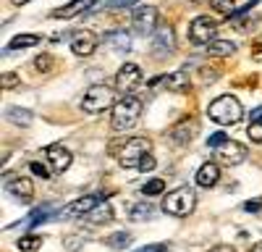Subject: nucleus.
<instances>
[{"label": "nucleus", "mask_w": 262, "mask_h": 252, "mask_svg": "<svg viewBox=\"0 0 262 252\" xmlns=\"http://www.w3.org/2000/svg\"><path fill=\"white\" fill-rule=\"evenodd\" d=\"M142 116V100L134 95H123L116 105H113V113H111V129L113 132H126L131 129Z\"/></svg>", "instance_id": "nucleus-1"}, {"label": "nucleus", "mask_w": 262, "mask_h": 252, "mask_svg": "<svg viewBox=\"0 0 262 252\" xmlns=\"http://www.w3.org/2000/svg\"><path fill=\"white\" fill-rule=\"evenodd\" d=\"M207 116L221 126H233L244 118V108L233 95H221L207 105Z\"/></svg>", "instance_id": "nucleus-2"}, {"label": "nucleus", "mask_w": 262, "mask_h": 252, "mask_svg": "<svg viewBox=\"0 0 262 252\" xmlns=\"http://www.w3.org/2000/svg\"><path fill=\"white\" fill-rule=\"evenodd\" d=\"M194 205H196V195L191 186H179L163 197V210L170 216H176V218H186L194 210Z\"/></svg>", "instance_id": "nucleus-3"}, {"label": "nucleus", "mask_w": 262, "mask_h": 252, "mask_svg": "<svg viewBox=\"0 0 262 252\" xmlns=\"http://www.w3.org/2000/svg\"><path fill=\"white\" fill-rule=\"evenodd\" d=\"M113 105H116V87H107V84H92L81 100L84 113H102L105 108H113Z\"/></svg>", "instance_id": "nucleus-4"}, {"label": "nucleus", "mask_w": 262, "mask_h": 252, "mask_svg": "<svg viewBox=\"0 0 262 252\" xmlns=\"http://www.w3.org/2000/svg\"><path fill=\"white\" fill-rule=\"evenodd\" d=\"M152 150V142L147 137H131L121 144V150H116V158L123 168H139L142 158Z\"/></svg>", "instance_id": "nucleus-5"}, {"label": "nucleus", "mask_w": 262, "mask_h": 252, "mask_svg": "<svg viewBox=\"0 0 262 252\" xmlns=\"http://www.w3.org/2000/svg\"><path fill=\"white\" fill-rule=\"evenodd\" d=\"M215 32H217V21L215 18L196 16L189 24V42H194V45H207V42L215 39Z\"/></svg>", "instance_id": "nucleus-6"}, {"label": "nucleus", "mask_w": 262, "mask_h": 252, "mask_svg": "<svg viewBox=\"0 0 262 252\" xmlns=\"http://www.w3.org/2000/svg\"><path fill=\"white\" fill-rule=\"evenodd\" d=\"M142 84V69L139 63H123L116 74V90H121L123 95H131Z\"/></svg>", "instance_id": "nucleus-7"}, {"label": "nucleus", "mask_w": 262, "mask_h": 252, "mask_svg": "<svg viewBox=\"0 0 262 252\" xmlns=\"http://www.w3.org/2000/svg\"><path fill=\"white\" fill-rule=\"evenodd\" d=\"M131 24H134V32L137 34H152L158 29V8L155 6H142L134 11V18H131Z\"/></svg>", "instance_id": "nucleus-8"}, {"label": "nucleus", "mask_w": 262, "mask_h": 252, "mask_svg": "<svg viewBox=\"0 0 262 252\" xmlns=\"http://www.w3.org/2000/svg\"><path fill=\"white\" fill-rule=\"evenodd\" d=\"M97 34L90 32V29H79L71 34V53L79 55V58H90L95 50H97Z\"/></svg>", "instance_id": "nucleus-9"}, {"label": "nucleus", "mask_w": 262, "mask_h": 252, "mask_svg": "<svg viewBox=\"0 0 262 252\" xmlns=\"http://www.w3.org/2000/svg\"><path fill=\"white\" fill-rule=\"evenodd\" d=\"M105 200V195H84V197H79V200H74V202H69L63 207V216L66 218H84L86 213H92V210L100 205Z\"/></svg>", "instance_id": "nucleus-10"}, {"label": "nucleus", "mask_w": 262, "mask_h": 252, "mask_svg": "<svg viewBox=\"0 0 262 252\" xmlns=\"http://www.w3.org/2000/svg\"><path fill=\"white\" fill-rule=\"evenodd\" d=\"M176 48V37L168 24H158V29L152 32V53L155 55H170Z\"/></svg>", "instance_id": "nucleus-11"}, {"label": "nucleus", "mask_w": 262, "mask_h": 252, "mask_svg": "<svg viewBox=\"0 0 262 252\" xmlns=\"http://www.w3.org/2000/svg\"><path fill=\"white\" fill-rule=\"evenodd\" d=\"M6 192L16 200V202H32L34 200V184H32V179H27V176H16V179H8L6 181Z\"/></svg>", "instance_id": "nucleus-12"}, {"label": "nucleus", "mask_w": 262, "mask_h": 252, "mask_svg": "<svg viewBox=\"0 0 262 252\" xmlns=\"http://www.w3.org/2000/svg\"><path fill=\"white\" fill-rule=\"evenodd\" d=\"M45 155H48V160H50V165H53V171H58V174L69 171L71 160H74L71 150H69L66 144H50L48 150H45Z\"/></svg>", "instance_id": "nucleus-13"}, {"label": "nucleus", "mask_w": 262, "mask_h": 252, "mask_svg": "<svg viewBox=\"0 0 262 252\" xmlns=\"http://www.w3.org/2000/svg\"><path fill=\"white\" fill-rule=\"evenodd\" d=\"M215 153H217V158H221V163H226V165H238V163L247 160V147L238 144V142H231V139Z\"/></svg>", "instance_id": "nucleus-14"}, {"label": "nucleus", "mask_w": 262, "mask_h": 252, "mask_svg": "<svg viewBox=\"0 0 262 252\" xmlns=\"http://www.w3.org/2000/svg\"><path fill=\"white\" fill-rule=\"evenodd\" d=\"M194 137H196V121H194V118H184V121H179V123L170 129V139L176 142L179 147H181V144H189Z\"/></svg>", "instance_id": "nucleus-15"}, {"label": "nucleus", "mask_w": 262, "mask_h": 252, "mask_svg": "<svg viewBox=\"0 0 262 252\" xmlns=\"http://www.w3.org/2000/svg\"><path fill=\"white\" fill-rule=\"evenodd\" d=\"M92 3H95V0H71V3L55 8V11H53V18H74V16H79V13H84V11H90Z\"/></svg>", "instance_id": "nucleus-16"}, {"label": "nucleus", "mask_w": 262, "mask_h": 252, "mask_svg": "<svg viewBox=\"0 0 262 252\" xmlns=\"http://www.w3.org/2000/svg\"><path fill=\"white\" fill-rule=\"evenodd\" d=\"M217 181H221V168H217V163L207 160L200 165V171H196V184L200 186H215Z\"/></svg>", "instance_id": "nucleus-17"}, {"label": "nucleus", "mask_w": 262, "mask_h": 252, "mask_svg": "<svg viewBox=\"0 0 262 252\" xmlns=\"http://www.w3.org/2000/svg\"><path fill=\"white\" fill-rule=\"evenodd\" d=\"M105 42H107V45H113L116 50H121V53H128V50H131V34H128L126 29L107 32V34H105Z\"/></svg>", "instance_id": "nucleus-18"}, {"label": "nucleus", "mask_w": 262, "mask_h": 252, "mask_svg": "<svg viewBox=\"0 0 262 252\" xmlns=\"http://www.w3.org/2000/svg\"><path fill=\"white\" fill-rule=\"evenodd\" d=\"M207 55H215V58H226V55H233L236 53V45L231 39H212L205 45Z\"/></svg>", "instance_id": "nucleus-19"}, {"label": "nucleus", "mask_w": 262, "mask_h": 252, "mask_svg": "<svg viewBox=\"0 0 262 252\" xmlns=\"http://www.w3.org/2000/svg\"><path fill=\"white\" fill-rule=\"evenodd\" d=\"M163 84L168 90H173V92H184V90H189V74L181 69V71H173V74H168V76H163Z\"/></svg>", "instance_id": "nucleus-20"}, {"label": "nucleus", "mask_w": 262, "mask_h": 252, "mask_svg": "<svg viewBox=\"0 0 262 252\" xmlns=\"http://www.w3.org/2000/svg\"><path fill=\"white\" fill-rule=\"evenodd\" d=\"M6 118L11 121V123H16V126H29L32 123V111L29 108H18V105H8L6 108Z\"/></svg>", "instance_id": "nucleus-21"}, {"label": "nucleus", "mask_w": 262, "mask_h": 252, "mask_svg": "<svg viewBox=\"0 0 262 252\" xmlns=\"http://www.w3.org/2000/svg\"><path fill=\"white\" fill-rule=\"evenodd\" d=\"M84 221L86 223H107V221H113V207L111 205H105V202H100L95 210H92V213H86L84 216Z\"/></svg>", "instance_id": "nucleus-22"}, {"label": "nucleus", "mask_w": 262, "mask_h": 252, "mask_svg": "<svg viewBox=\"0 0 262 252\" xmlns=\"http://www.w3.org/2000/svg\"><path fill=\"white\" fill-rule=\"evenodd\" d=\"M247 134H249V139H252V142H262V105H259V108H254V111H252V116H249V129H247Z\"/></svg>", "instance_id": "nucleus-23"}, {"label": "nucleus", "mask_w": 262, "mask_h": 252, "mask_svg": "<svg viewBox=\"0 0 262 252\" xmlns=\"http://www.w3.org/2000/svg\"><path fill=\"white\" fill-rule=\"evenodd\" d=\"M34 45H42L39 34H18L8 42V50H24V48H34Z\"/></svg>", "instance_id": "nucleus-24"}, {"label": "nucleus", "mask_w": 262, "mask_h": 252, "mask_svg": "<svg viewBox=\"0 0 262 252\" xmlns=\"http://www.w3.org/2000/svg\"><path fill=\"white\" fill-rule=\"evenodd\" d=\"M152 213H155V210H152L147 202H137V205H131L128 218H131V221H137V223H142V221H149Z\"/></svg>", "instance_id": "nucleus-25"}, {"label": "nucleus", "mask_w": 262, "mask_h": 252, "mask_svg": "<svg viewBox=\"0 0 262 252\" xmlns=\"http://www.w3.org/2000/svg\"><path fill=\"white\" fill-rule=\"evenodd\" d=\"M39 247H42V237L39 234H24V237L18 239V249L21 252H34Z\"/></svg>", "instance_id": "nucleus-26"}, {"label": "nucleus", "mask_w": 262, "mask_h": 252, "mask_svg": "<svg viewBox=\"0 0 262 252\" xmlns=\"http://www.w3.org/2000/svg\"><path fill=\"white\" fill-rule=\"evenodd\" d=\"M165 192V181L163 179H149L144 186H142V195L144 197H158V195H163Z\"/></svg>", "instance_id": "nucleus-27"}, {"label": "nucleus", "mask_w": 262, "mask_h": 252, "mask_svg": "<svg viewBox=\"0 0 262 252\" xmlns=\"http://www.w3.org/2000/svg\"><path fill=\"white\" fill-rule=\"evenodd\" d=\"M210 6L217 11V13H233L236 11V0H210Z\"/></svg>", "instance_id": "nucleus-28"}, {"label": "nucleus", "mask_w": 262, "mask_h": 252, "mask_svg": "<svg viewBox=\"0 0 262 252\" xmlns=\"http://www.w3.org/2000/svg\"><path fill=\"white\" fill-rule=\"evenodd\" d=\"M105 242L111 244V247H116V249H121V247H128V244H131V234H123V231H118V234L107 237Z\"/></svg>", "instance_id": "nucleus-29"}, {"label": "nucleus", "mask_w": 262, "mask_h": 252, "mask_svg": "<svg viewBox=\"0 0 262 252\" xmlns=\"http://www.w3.org/2000/svg\"><path fill=\"white\" fill-rule=\"evenodd\" d=\"M226 142H228V134H226V132H215V134L207 139V147H210V150H221Z\"/></svg>", "instance_id": "nucleus-30"}, {"label": "nucleus", "mask_w": 262, "mask_h": 252, "mask_svg": "<svg viewBox=\"0 0 262 252\" xmlns=\"http://www.w3.org/2000/svg\"><path fill=\"white\" fill-rule=\"evenodd\" d=\"M48 218H50V205H42V207L34 210V216L29 218V226H37L39 221H48Z\"/></svg>", "instance_id": "nucleus-31"}, {"label": "nucleus", "mask_w": 262, "mask_h": 252, "mask_svg": "<svg viewBox=\"0 0 262 252\" xmlns=\"http://www.w3.org/2000/svg\"><path fill=\"white\" fill-rule=\"evenodd\" d=\"M18 84H21L18 74H3V76H0V87H3V90H16Z\"/></svg>", "instance_id": "nucleus-32"}, {"label": "nucleus", "mask_w": 262, "mask_h": 252, "mask_svg": "<svg viewBox=\"0 0 262 252\" xmlns=\"http://www.w3.org/2000/svg\"><path fill=\"white\" fill-rule=\"evenodd\" d=\"M34 66H37V71H50L53 69V55H37Z\"/></svg>", "instance_id": "nucleus-33"}, {"label": "nucleus", "mask_w": 262, "mask_h": 252, "mask_svg": "<svg viewBox=\"0 0 262 252\" xmlns=\"http://www.w3.org/2000/svg\"><path fill=\"white\" fill-rule=\"evenodd\" d=\"M29 171H32L34 176H42V179H48V176H50V171H48V168L42 165V163H29Z\"/></svg>", "instance_id": "nucleus-34"}, {"label": "nucleus", "mask_w": 262, "mask_h": 252, "mask_svg": "<svg viewBox=\"0 0 262 252\" xmlns=\"http://www.w3.org/2000/svg\"><path fill=\"white\" fill-rule=\"evenodd\" d=\"M152 168H155V158H152V155L147 153V155L142 158V163H139V171H144V174H147V171H152Z\"/></svg>", "instance_id": "nucleus-35"}, {"label": "nucleus", "mask_w": 262, "mask_h": 252, "mask_svg": "<svg viewBox=\"0 0 262 252\" xmlns=\"http://www.w3.org/2000/svg\"><path fill=\"white\" fill-rule=\"evenodd\" d=\"M137 3H142V0H111L113 8H134Z\"/></svg>", "instance_id": "nucleus-36"}, {"label": "nucleus", "mask_w": 262, "mask_h": 252, "mask_svg": "<svg viewBox=\"0 0 262 252\" xmlns=\"http://www.w3.org/2000/svg\"><path fill=\"white\" fill-rule=\"evenodd\" d=\"M244 210H249V213H259V210H262V200H249V202H244Z\"/></svg>", "instance_id": "nucleus-37"}, {"label": "nucleus", "mask_w": 262, "mask_h": 252, "mask_svg": "<svg viewBox=\"0 0 262 252\" xmlns=\"http://www.w3.org/2000/svg\"><path fill=\"white\" fill-rule=\"evenodd\" d=\"M137 252H165V244H147V247H139Z\"/></svg>", "instance_id": "nucleus-38"}, {"label": "nucleus", "mask_w": 262, "mask_h": 252, "mask_svg": "<svg viewBox=\"0 0 262 252\" xmlns=\"http://www.w3.org/2000/svg\"><path fill=\"white\" fill-rule=\"evenodd\" d=\"M210 252H233V247H231V244H217V247H212Z\"/></svg>", "instance_id": "nucleus-39"}, {"label": "nucleus", "mask_w": 262, "mask_h": 252, "mask_svg": "<svg viewBox=\"0 0 262 252\" xmlns=\"http://www.w3.org/2000/svg\"><path fill=\"white\" fill-rule=\"evenodd\" d=\"M252 252H262V242H257V244L252 247Z\"/></svg>", "instance_id": "nucleus-40"}, {"label": "nucleus", "mask_w": 262, "mask_h": 252, "mask_svg": "<svg viewBox=\"0 0 262 252\" xmlns=\"http://www.w3.org/2000/svg\"><path fill=\"white\" fill-rule=\"evenodd\" d=\"M29 0H13V6H27Z\"/></svg>", "instance_id": "nucleus-41"}]
</instances>
